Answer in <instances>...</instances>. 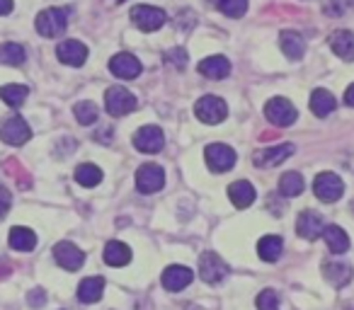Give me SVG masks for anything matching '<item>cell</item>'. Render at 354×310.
Segmentation results:
<instances>
[{
  "label": "cell",
  "mask_w": 354,
  "mask_h": 310,
  "mask_svg": "<svg viewBox=\"0 0 354 310\" xmlns=\"http://www.w3.org/2000/svg\"><path fill=\"white\" fill-rule=\"evenodd\" d=\"M66 17H68L66 15V10H59V8H46V10L39 12L35 27L41 37H46V39H56V37L64 35L66 27H68V20H66Z\"/></svg>",
  "instance_id": "1"
},
{
  "label": "cell",
  "mask_w": 354,
  "mask_h": 310,
  "mask_svg": "<svg viewBox=\"0 0 354 310\" xmlns=\"http://www.w3.org/2000/svg\"><path fill=\"white\" fill-rule=\"evenodd\" d=\"M136 97L133 93H129L122 85H112V88L104 93V107L112 117H124V114H131L136 109Z\"/></svg>",
  "instance_id": "2"
},
{
  "label": "cell",
  "mask_w": 354,
  "mask_h": 310,
  "mask_svg": "<svg viewBox=\"0 0 354 310\" xmlns=\"http://www.w3.org/2000/svg\"><path fill=\"white\" fill-rule=\"evenodd\" d=\"M204 158H207L209 170H214V173H228V170L236 165L238 155L226 143H212V146H207V151H204Z\"/></svg>",
  "instance_id": "3"
},
{
  "label": "cell",
  "mask_w": 354,
  "mask_h": 310,
  "mask_svg": "<svg viewBox=\"0 0 354 310\" xmlns=\"http://www.w3.org/2000/svg\"><path fill=\"white\" fill-rule=\"evenodd\" d=\"M194 114H197V119L204 124H221L228 114V107L216 95H204V97L194 104Z\"/></svg>",
  "instance_id": "4"
},
{
  "label": "cell",
  "mask_w": 354,
  "mask_h": 310,
  "mask_svg": "<svg viewBox=\"0 0 354 310\" xmlns=\"http://www.w3.org/2000/svg\"><path fill=\"white\" fill-rule=\"evenodd\" d=\"M265 117L270 119L274 126H291L296 122V107L289 102L286 97H272L270 102L265 104Z\"/></svg>",
  "instance_id": "5"
},
{
  "label": "cell",
  "mask_w": 354,
  "mask_h": 310,
  "mask_svg": "<svg viewBox=\"0 0 354 310\" xmlns=\"http://www.w3.org/2000/svg\"><path fill=\"white\" fill-rule=\"evenodd\" d=\"M313 192H315V197H318L320 202L333 204V202H337V199L342 197L344 184H342V180H339V175L320 173L318 177H315V182H313Z\"/></svg>",
  "instance_id": "6"
},
{
  "label": "cell",
  "mask_w": 354,
  "mask_h": 310,
  "mask_svg": "<svg viewBox=\"0 0 354 310\" xmlns=\"http://www.w3.org/2000/svg\"><path fill=\"white\" fill-rule=\"evenodd\" d=\"M226 274H228V264L216 252H204V255L199 257V276H202V281L214 286L226 279Z\"/></svg>",
  "instance_id": "7"
},
{
  "label": "cell",
  "mask_w": 354,
  "mask_h": 310,
  "mask_svg": "<svg viewBox=\"0 0 354 310\" xmlns=\"http://www.w3.org/2000/svg\"><path fill=\"white\" fill-rule=\"evenodd\" d=\"M165 184V173H162L160 165L156 163H146L138 168L136 173V187L141 194H156L158 189H162Z\"/></svg>",
  "instance_id": "8"
},
{
  "label": "cell",
  "mask_w": 354,
  "mask_h": 310,
  "mask_svg": "<svg viewBox=\"0 0 354 310\" xmlns=\"http://www.w3.org/2000/svg\"><path fill=\"white\" fill-rule=\"evenodd\" d=\"M131 20L133 25L138 27V30L143 32H156L160 30L162 25H165V12L160 10V8H151V6H136L131 10Z\"/></svg>",
  "instance_id": "9"
},
{
  "label": "cell",
  "mask_w": 354,
  "mask_h": 310,
  "mask_svg": "<svg viewBox=\"0 0 354 310\" xmlns=\"http://www.w3.org/2000/svg\"><path fill=\"white\" fill-rule=\"evenodd\" d=\"M0 138L10 143V146H22V143H27L32 138V131L22 117H10L0 124Z\"/></svg>",
  "instance_id": "10"
},
{
  "label": "cell",
  "mask_w": 354,
  "mask_h": 310,
  "mask_svg": "<svg viewBox=\"0 0 354 310\" xmlns=\"http://www.w3.org/2000/svg\"><path fill=\"white\" fill-rule=\"evenodd\" d=\"M54 260L59 262L64 269L75 271L83 267L85 262V252H80V247H75L73 242L64 240V242H56L54 245Z\"/></svg>",
  "instance_id": "11"
},
{
  "label": "cell",
  "mask_w": 354,
  "mask_h": 310,
  "mask_svg": "<svg viewBox=\"0 0 354 310\" xmlns=\"http://www.w3.org/2000/svg\"><path fill=\"white\" fill-rule=\"evenodd\" d=\"M165 146V136L158 126H141L133 136V148L141 153H158Z\"/></svg>",
  "instance_id": "12"
},
{
  "label": "cell",
  "mask_w": 354,
  "mask_h": 310,
  "mask_svg": "<svg viewBox=\"0 0 354 310\" xmlns=\"http://www.w3.org/2000/svg\"><path fill=\"white\" fill-rule=\"evenodd\" d=\"M109 70L122 80H133L141 75V61L131 54H117L109 59Z\"/></svg>",
  "instance_id": "13"
},
{
  "label": "cell",
  "mask_w": 354,
  "mask_h": 310,
  "mask_svg": "<svg viewBox=\"0 0 354 310\" xmlns=\"http://www.w3.org/2000/svg\"><path fill=\"white\" fill-rule=\"evenodd\" d=\"M56 56L66 66H83L85 59H88V46L78 39H66L56 46Z\"/></svg>",
  "instance_id": "14"
},
{
  "label": "cell",
  "mask_w": 354,
  "mask_h": 310,
  "mask_svg": "<svg viewBox=\"0 0 354 310\" xmlns=\"http://www.w3.org/2000/svg\"><path fill=\"white\" fill-rule=\"evenodd\" d=\"M192 279H194V271L189 269V267H183V264L167 267V269L162 271V276H160L162 286H165L167 291H183V289H187V286L192 284Z\"/></svg>",
  "instance_id": "15"
},
{
  "label": "cell",
  "mask_w": 354,
  "mask_h": 310,
  "mask_svg": "<svg viewBox=\"0 0 354 310\" xmlns=\"http://www.w3.org/2000/svg\"><path fill=\"white\" fill-rule=\"evenodd\" d=\"M289 155H294V143H281V146L267 148V151H260L252 158V163L257 168H274V165H281Z\"/></svg>",
  "instance_id": "16"
},
{
  "label": "cell",
  "mask_w": 354,
  "mask_h": 310,
  "mask_svg": "<svg viewBox=\"0 0 354 310\" xmlns=\"http://www.w3.org/2000/svg\"><path fill=\"white\" fill-rule=\"evenodd\" d=\"M323 218L315 211H301L299 221H296V231L304 240H318L323 235Z\"/></svg>",
  "instance_id": "17"
},
{
  "label": "cell",
  "mask_w": 354,
  "mask_h": 310,
  "mask_svg": "<svg viewBox=\"0 0 354 310\" xmlns=\"http://www.w3.org/2000/svg\"><path fill=\"white\" fill-rule=\"evenodd\" d=\"M199 73H202L204 78L223 80L231 73V64H228L226 56H209V59H204L202 64H199Z\"/></svg>",
  "instance_id": "18"
},
{
  "label": "cell",
  "mask_w": 354,
  "mask_h": 310,
  "mask_svg": "<svg viewBox=\"0 0 354 310\" xmlns=\"http://www.w3.org/2000/svg\"><path fill=\"white\" fill-rule=\"evenodd\" d=\"M330 49L342 61H354V35L349 30H337L330 37Z\"/></svg>",
  "instance_id": "19"
},
{
  "label": "cell",
  "mask_w": 354,
  "mask_h": 310,
  "mask_svg": "<svg viewBox=\"0 0 354 310\" xmlns=\"http://www.w3.org/2000/svg\"><path fill=\"white\" fill-rule=\"evenodd\" d=\"M279 44H281V51L286 54V59H294V61L304 59L306 41H304V37H301L299 32H291V30L281 32V35H279Z\"/></svg>",
  "instance_id": "20"
},
{
  "label": "cell",
  "mask_w": 354,
  "mask_h": 310,
  "mask_svg": "<svg viewBox=\"0 0 354 310\" xmlns=\"http://www.w3.org/2000/svg\"><path fill=\"white\" fill-rule=\"evenodd\" d=\"M228 197H231L233 206L236 209H248L252 202H255V187L245 180H238L228 187Z\"/></svg>",
  "instance_id": "21"
},
{
  "label": "cell",
  "mask_w": 354,
  "mask_h": 310,
  "mask_svg": "<svg viewBox=\"0 0 354 310\" xmlns=\"http://www.w3.org/2000/svg\"><path fill=\"white\" fill-rule=\"evenodd\" d=\"M102 291H104L102 276H88L78 286V300L80 303H97L102 298Z\"/></svg>",
  "instance_id": "22"
},
{
  "label": "cell",
  "mask_w": 354,
  "mask_h": 310,
  "mask_svg": "<svg viewBox=\"0 0 354 310\" xmlns=\"http://www.w3.org/2000/svg\"><path fill=\"white\" fill-rule=\"evenodd\" d=\"M104 262H107L109 267H124L131 262V247L124 245V242L119 240H112L104 245Z\"/></svg>",
  "instance_id": "23"
},
{
  "label": "cell",
  "mask_w": 354,
  "mask_h": 310,
  "mask_svg": "<svg viewBox=\"0 0 354 310\" xmlns=\"http://www.w3.org/2000/svg\"><path fill=\"white\" fill-rule=\"evenodd\" d=\"M323 274H325V279H328L330 284L337 286V289H342V286H347L349 279H352V267L342 264V262H325Z\"/></svg>",
  "instance_id": "24"
},
{
  "label": "cell",
  "mask_w": 354,
  "mask_h": 310,
  "mask_svg": "<svg viewBox=\"0 0 354 310\" xmlns=\"http://www.w3.org/2000/svg\"><path fill=\"white\" fill-rule=\"evenodd\" d=\"M335 104L337 102H335L333 93H328L325 88L313 90V95H310V112H313L315 117H328L335 109Z\"/></svg>",
  "instance_id": "25"
},
{
  "label": "cell",
  "mask_w": 354,
  "mask_h": 310,
  "mask_svg": "<svg viewBox=\"0 0 354 310\" xmlns=\"http://www.w3.org/2000/svg\"><path fill=\"white\" fill-rule=\"evenodd\" d=\"M323 238H325V242H328V247L335 252V255H342V252L349 250V238L339 226H325L323 228Z\"/></svg>",
  "instance_id": "26"
},
{
  "label": "cell",
  "mask_w": 354,
  "mask_h": 310,
  "mask_svg": "<svg viewBox=\"0 0 354 310\" xmlns=\"http://www.w3.org/2000/svg\"><path fill=\"white\" fill-rule=\"evenodd\" d=\"M37 245V235L30 231V228H22V226H15L10 231V247L17 252H32Z\"/></svg>",
  "instance_id": "27"
},
{
  "label": "cell",
  "mask_w": 354,
  "mask_h": 310,
  "mask_svg": "<svg viewBox=\"0 0 354 310\" xmlns=\"http://www.w3.org/2000/svg\"><path fill=\"white\" fill-rule=\"evenodd\" d=\"M281 250H284V242L277 235H265L257 242V255L265 262H277L281 257Z\"/></svg>",
  "instance_id": "28"
},
{
  "label": "cell",
  "mask_w": 354,
  "mask_h": 310,
  "mask_svg": "<svg viewBox=\"0 0 354 310\" xmlns=\"http://www.w3.org/2000/svg\"><path fill=\"white\" fill-rule=\"evenodd\" d=\"M27 95H30V88H25V85H3V88H0V99H3L8 107H22Z\"/></svg>",
  "instance_id": "29"
},
{
  "label": "cell",
  "mask_w": 354,
  "mask_h": 310,
  "mask_svg": "<svg viewBox=\"0 0 354 310\" xmlns=\"http://www.w3.org/2000/svg\"><path fill=\"white\" fill-rule=\"evenodd\" d=\"M75 182H78L80 187H97V184L102 182V170L93 163L80 165V168L75 170Z\"/></svg>",
  "instance_id": "30"
},
{
  "label": "cell",
  "mask_w": 354,
  "mask_h": 310,
  "mask_svg": "<svg viewBox=\"0 0 354 310\" xmlns=\"http://www.w3.org/2000/svg\"><path fill=\"white\" fill-rule=\"evenodd\" d=\"M25 49L15 41H6V44H0V64L6 66H22L25 64Z\"/></svg>",
  "instance_id": "31"
},
{
  "label": "cell",
  "mask_w": 354,
  "mask_h": 310,
  "mask_svg": "<svg viewBox=\"0 0 354 310\" xmlns=\"http://www.w3.org/2000/svg\"><path fill=\"white\" fill-rule=\"evenodd\" d=\"M73 112H75V119H78L83 126H90V124H95V122H97V117H100L97 104L90 102V99H80V102L73 107Z\"/></svg>",
  "instance_id": "32"
},
{
  "label": "cell",
  "mask_w": 354,
  "mask_h": 310,
  "mask_svg": "<svg viewBox=\"0 0 354 310\" xmlns=\"http://www.w3.org/2000/svg\"><path fill=\"white\" fill-rule=\"evenodd\" d=\"M279 192L284 194V197H299L301 192H304V177H301L299 173H286L281 175L279 180Z\"/></svg>",
  "instance_id": "33"
},
{
  "label": "cell",
  "mask_w": 354,
  "mask_h": 310,
  "mask_svg": "<svg viewBox=\"0 0 354 310\" xmlns=\"http://www.w3.org/2000/svg\"><path fill=\"white\" fill-rule=\"evenodd\" d=\"M218 10L223 12L226 17H243L248 12V0H218Z\"/></svg>",
  "instance_id": "34"
},
{
  "label": "cell",
  "mask_w": 354,
  "mask_h": 310,
  "mask_svg": "<svg viewBox=\"0 0 354 310\" xmlns=\"http://www.w3.org/2000/svg\"><path fill=\"white\" fill-rule=\"evenodd\" d=\"M257 310H279V296L270 289L262 291V293L257 296Z\"/></svg>",
  "instance_id": "35"
},
{
  "label": "cell",
  "mask_w": 354,
  "mask_h": 310,
  "mask_svg": "<svg viewBox=\"0 0 354 310\" xmlns=\"http://www.w3.org/2000/svg\"><path fill=\"white\" fill-rule=\"evenodd\" d=\"M165 61L170 66H175V68H185L187 66V54H185V49H172L165 54Z\"/></svg>",
  "instance_id": "36"
},
{
  "label": "cell",
  "mask_w": 354,
  "mask_h": 310,
  "mask_svg": "<svg viewBox=\"0 0 354 310\" xmlns=\"http://www.w3.org/2000/svg\"><path fill=\"white\" fill-rule=\"evenodd\" d=\"M10 206H12V197H10V192H8V189L0 187V218H3L8 211H10Z\"/></svg>",
  "instance_id": "37"
},
{
  "label": "cell",
  "mask_w": 354,
  "mask_h": 310,
  "mask_svg": "<svg viewBox=\"0 0 354 310\" xmlns=\"http://www.w3.org/2000/svg\"><path fill=\"white\" fill-rule=\"evenodd\" d=\"M44 300H46V293L41 289L30 291V305H35V308H37V305H41Z\"/></svg>",
  "instance_id": "38"
},
{
  "label": "cell",
  "mask_w": 354,
  "mask_h": 310,
  "mask_svg": "<svg viewBox=\"0 0 354 310\" xmlns=\"http://www.w3.org/2000/svg\"><path fill=\"white\" fill-rule=\"evenodd\" d=\"M12 10V0H0V17Z\"/></svg>",
  "instance_id": "39"
},
{
  "label": "cell",
  "mask_w": 354,
  "mask_h": 310,
  "mask_svg": "<svg viewBox=\"0 0 354 310\" xmlns=\"http://www.w3.org/2000/svg\"><path fill=\"white\" fill-rule=\"evenodd\" d=\"M344 102L349 104V107H354V83L347 88V93H344Z\"/></svg>",
  "instance_id": "40"
},
{
  "label": "cell",
  "mask_w": 354,
  "mask_h": 310,
  "mask_svg": "<svg viewBox=\"0 0 354 310\" xmlns=\"http://www.w3.org/2000/svg\"><path fill=\"white\" fill-rule=\"evenodd\" d=\"M119 3H124V0H119Z\"/></svg>",
  "instance_id": "41"
}]
</instances>
